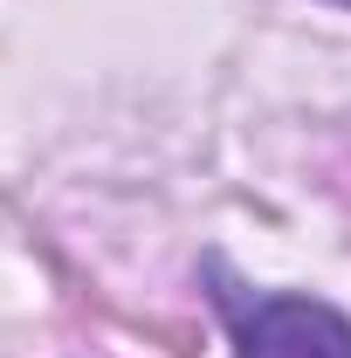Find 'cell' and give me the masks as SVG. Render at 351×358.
Instances as JSON below:
<instances>
[{"label":"cell","mask_w":351,"mask_h":358,"mask_svg":"<svg viewBox=\"0 0 351 358\" xmlns=\"http://www.w3.org/2000/svg\"><path fill=\"white\" fill-rule=\"evenodd\" d=\"M200 275L234 338V358H351V317L338 303L296 289H248L220 255H207Z\"/></svg>","instance_id":"cell-1"},{"label":"cell","mask_w":351,"mask_h":358,"mask_svg":"<svg viewBox=\"0 0 351 358\" xmlns=\"http://www.w3.org/2000/svg\"><path fill=\"white\" fill-rule=\"evenodd\" d=\"M338 7H351V0H338Z\"/></svg>","instance_id":"cell-2"}]
</instances>
